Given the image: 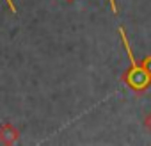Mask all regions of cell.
Masks as SVG:
<instances>
[{"instance_id":"obj_1","label":"cell","mask_w":151,"mask_h":146,"mask_svg":"<svg viewBox=\"0 0 151 146\" xmlns=\"http://www.w3.org/2000/svg\"><path fill=\"white\" fill-rule=\"evenodd\" d=\"M119 36H121V41L126 48V53H128V59H130V68L123 73V77L121 80L137 95H142L149 86H151V77L146 73V69L142 68V64L139 61H135L133 57V50L130 48V41L126 38V32H124V27H119Z\"/></svg>"},{"instance_id":"obj_2","label":"cell","mask_w":151,"mask_h":146,"mask_svg":"<svg viewBox=\"0 0 151 146\" xmlns=\"http://www.w3.org/2000/svg\"><path fill=\"white\" fill-rule=\"evenodd\" d=\"M20 139V130L13 123H2L0 125V144H14Z\"/></svg>"},{"instance_id":"obj_3","label":"cell","mask_w":151,"mask_h":146,"mask_svg":"<svg viewBox=\"0 0 151 146\" xmlns=\"http://www.w3.org/2000/svg\"><path fill=\"white\" fill-rule=\"evenodd\" d=\"M140 64H142V68L146 69V73L151 77V55H147V57H144L142 61H140Z\"/></svg>"},{"instance_id":"obj_4","label":"cell","mask_w":151,"mask_h":146,"mask_svg":"<svg viewBox=\"0 0 151 146\" xmlns=\"http://www.w3.org/2000/svg\"><path fill=\"white\" fill-rule=\"evenodd\" d=\"M144 128L151 134V111L146 114V118H144Z\"/></svg>"},{"instance_id":"obj_5","label":"cell","mask_w":151,"mask_h":146,"mask_svg":"<svg viewBox=\"0 0 151 146\" xmlns=\"http://www.w3.org/2000/svg\"><path fill=\"white\" fill-rule=\"evenodd\" d=\"M109 4H110V9H112V13H114V14H117V11H119V9H117L116 0H109Z\"/></svg>"},{"instance_id":"obj_6","label":"cell","mask_w":151,"mask_h":146,"mask_svg":"<svg viewBox=\"0 0 151 146\" xmlns=\"http://www.w3.org/2000/svg\"><path fill=\"white\" fill-rule=\"evenodd\" d=\"M6 2H7V6H9L11 13H16V6H14V0H6Z\"/></svg>"},{"instance_id":"obj_7","label":"cell","mask_w":151,"mask_h":146,"mask_svg":"<svg viewBox=\"0 0 151 146\" xmlns=\"http://www.w3.org/2000/svg\"><path fill=\"white\" fill-rule=\"evenodd\" d=\"M64 2H68V4H73V2H75V0H64Z\"/></svg>"}]
</instances>
